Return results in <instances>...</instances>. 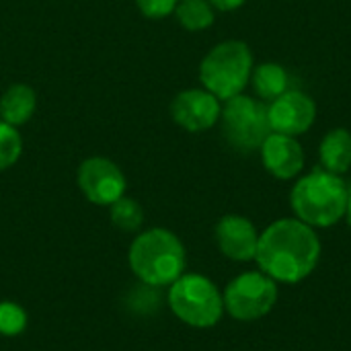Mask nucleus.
<instances>
[{
	"label": "nucleus",
	"mask_w": 351,
	"mask_h": 351,
	"mask_svg": "<svg viewBox=\"0 0 351 351\" xmlns=\"http://www.w3.org/2000/svg\"><path fill=\"white\" fill-rule=\"evenodd\" d=\"M323 245L319 232L298 218H280L259 234L257 267L278 284H300L321 263Z\"/></svg>",
	"instance_id": "obj_1"
},
{
	"label": "nucleus",
	"mask_w": 351,
	"mask_h": 351,
	"mask_svg": "<svg viewBox=\"0 0 351 351\" xmlns=\"http://www.w3.org/2000/svg\"><path fill=\"white\" fill-rule=\"evenodd\" d=\"M351 189L341 175L317 167L294 179L290 208L294 218L315 230H325L343 220Z\"/></svg>",
	"instance_id": "obj_2"
},
{
	"label": "nucleus",
	"mask_w": 351,
	"mask_h": 351,
	"mask_svg": "<svg viewBox=\"0 0 351 351\" xmlns=\"http://www.w3.org/2000/svg\"><path fill=\"white\" fill-rule=\"evenodd\" d=\"M128 261L144 286L165 288L185 274L187 251L173 230L148 228L134 239Z\"/></svg>",
	"instance_id": "obj_3"
},
{
	"label": "nucleus",
	"mask_w": 351,
	"mask_h": 351,
	"mask_svg": "<svg viewBox=\"0 0 351 351\" xmlns=\"http://www.w3.org/2000/svg\"><path fill=\"white\" fill-rule=\"evenodd\" d=\"M255 56L249 43L226 39L216 43L199 64V82L222 103L249 88Z\"/></svg>",
	"instance_id": "obj_4"
},
{
	"label": "nucleus",
	"mask_w": 351,
	"mask_h": 351,
	"mask_svg": "<svg viewBox=\"0 0 351 351\" xmlns=\"http://www.w3.org/2000/svg\"><path fill=\"white\" fill-rule=\"evenodd\" d=\"M167 302L173 315L193 329H212L224 317L222 290L202 274H183L175 280Z\"/></svg>",
	"instance_id": "obj_5"
},
{
	"label": "nucleus",
	"mask_w": 351,
	"mask_h": 351,
	"mask_svg": "<svg viewBox=\"0 0 351 351\" xmlns=\"http://www.w3.org/2000/svg\"><path fill=\"white\" fill-rule=\"evenodd\" d=\"M220 128L224 140L232 150L241 154L259 152L263 140L271 134L267 119V103L247 93L224 101Z\"/></svg>",
	"instance_id": "obj_6"
},
{
	"label": "nucleus",
	"mask_w": 351,
	"mask_h": 351,
	"mask_svg": "<svg viewBox=\"0 0 351 351\" xmlns=\"http://www.w3.org/2000/svg\"><path fill=\"white\" fill-rule=\"evenodd\" d=\"M224 313L241 323H255L265 319L278 304V282L265 276L261 269L243 271L232 278L224 292Z\"/></svg>",
	"instance_id": "obj_7"
},
{
	"label": "nucleus",
	"mask_w": 351,
	"mask_h": 351,
	"mask_svg": "<svg viewBox=\"0 0 351 351\" xmlns=\"http://www.w3.org/2000/svg\"><path fill=\"white\" fill-rule=\"evenodd\" d=\"M76 183L82 195L95 206H111L125 195L128 181L123 171L105 156H90L80 162Z\"/></svg>",
	"instance_id": "obj_8"
},
{
	"label": "nucleus",
	"mask_w": 351,
	"mask_h": 351,
	"mask_svg": "<svg viewBox=\"0 0 351 351\" xmlns=\"http://www.w3.org/2000/svg\"><path fill=\"white\" fill-rule=\"evenodd\" d=\"M317 101L298 88H288L284 95L267 103L269 128L276 134L300 138L311 132L317 121Z\"/></svg>",
	"instance_id": "obj_9"
},
{
	"label": "nucleus",
	"mask_w": 351,
	"mask_h": 351,
	"mask_svg": "<svg viewBox=\"0 0 351 351\" xmlns=\"http://www.w3.org/2000/svg\"><path fill=\"white\" fill-rule=\"evenodd\" d=\"M222 115V101L214 97L210 90L202 88H185L181 90L171 103V117L173 121L189 132L202 134L212 130L220 123Z\"/></svg>",
	"instance_id": "obj_10"
},
{
	"label": "nucleus",
	"mask_w": 351,
	"mask_h": 351,
	"mask_svg": "<svg viewBox=\"0 0 351 351\" xmlns=\"http://www.w3.org/2000/svg\"><path fill=\"white\" fill-rule=\"evenodd\" d=\"M261 230L255 222L241 214H226L216 222L214 239L220 253L237 263L255 261Z\"/></svg>",
	"instance_id": "obj_11"
},
{
	"label": "nucleus",
	"mask_w": 351,
	"mask_h": 351,
	"mask_svg": "<svg viewBox=\"0 0 351 351\" xmlns=\"http://www.w3.org/2000/svg\"><path fill=\"white\" fill-rule=\"evenodd\" d=\"M259 158L263 169L278 181H294L304 173L306 152L300 144V138L284 136L271 132L261 148Z\"/></svg>",
	"instance_id": "obj_12"
},
{
	"label": "nucleus",
	"mask_w": 351,
	"mask_h": 351,
	"mask_svg": "<svg viewBox=\"0 0 351 351\" xmlns=\"http://www.w3.org/2000/svg\"><path fill=\"white\" fill-rule=\"evenodd\" d=\"M319 162L325 171L346 175L351 169V132L348 128L329 130L319 142Z\"/></svg>",
	"instance_id": "obj_13"
},
{
	"label": "nucleus",
	"mask_w": 351,
	"mask_h": 351,
	"mask_svg": "<svg viewBox=\"0 0 351 351\" xmlns=\"http://www.w3.org/2000/svg\"><path fill=\"white\" fill-rule=\"evenodd\" d=\"M37 107V95L29 84L16 82L10 84L0 97V119L8 125H23L27 123Z\"/></svg>",
	"instance_id": "obj_14"
},
{
	"label": "nucleus",
	"mask_w": 351,
	"mask_h": 351,
	"mask_svg": "<svg viewBox=\"0 0 351 351\" xmlns=\"http://www.w3.org/2000/svg\"><path fill=\"white\" fill-rule=\"evenodd\" d=\"M249 86L253 88V97L269 103L290 88V72L280 62L255 64Z\"/></svg>",
	"instance_id": "obj_15"
},
{
	"label": "nucleus",
	"mask_w": 351,
	"mask_h": 351,
	"mask_svg": "<svg viewBox=\"0 0 351 351\" xmlns=\"http://www.w3.org/2000/svg\"><path fill=\"white\" fill-rule=\"evenodd\" d=\"M173 14L177 23L191 33L206 31L216 21V8L208 0H179Z\"/></svg>",
	"instance_id": "obj_16"
},
{
	"label": "nucleus",
	"mask_w": 351,
	"mask_h": 351,
	"mask_svg": "<svg viewBox=\"0 0 351 351\" xmlns=\"http://www.w3.org/2000/svg\"><path fill=\"white\" fill-rule=\"evenodd\" d=\"M109 218L115 228L123 232H136L144 222V210L136 199L123 195L109 206Z\"/></svg>",
	"instance_id": "obj_17"
},
{
	"label": "nucleus",
	"mask_w": 351,
	"mask_h": 351,
	"mask_svg": "<svg viewBox=\"0 0 351 351\" xmlns=\"http://www.w3.org/2000/svg\"><path fill=\"white\" fill-rule=\"evenodd\" d=\"M23 152V138L14 125L0 119V173L16 165Z\"/></svg>",
	"instance_id": "obj_18"
},
{
	"label": "nucleus",
	"mask_w": 351,
	"mask_h": 351,
	"mask_svg": "<svg viewBox=\"0 0 351 351\" xmlns=\"http://www.w3.org/2000/svg\"><path fill=\"white\" fill-rule=\"evenodd\" d=\"M27 327V313L21 304L4 300L0 302V335L16 337Z\"/></svg>",
	"instance_id": "obj_19"
},
{
	"label": "nucleus",
	"mask_w": 351,
	"mask_h": 351,
	"mask_svg": "<svg viewBox=\"0 0 351 351\" xmlns=\"http://www.w3.org/2000/svg\"><path fill=\"white\" fill-rule=\"evenodd\" d=\"M136 4H138L140 12L146 19L158 21V19H165V16L173 14L179 0H136Z\"/></svg>",
	"instance_id": "obj_20"
},
{
	"label": "nucleus",
	"mask_w": 351,
	"mask_h": 351,
	"mask_svg": "<svg viewBox=\"0 0 351 351\" xmlns=\"http://www.w3.org/2000/svg\"><path fill=\"white\" fill-rule=\"evenodd\" d=\"M208 2L220 12H232L237 8H241L247 0H208Z\"/></svg>",
	"instance_id": "obj_21"
},
{
	"label": "nucleus",
	"mask_w": 351,
	"mask_h": 351,
	"mask_svg": "<svg viewBox=\"0 0 351 351\" xmlns=\"http://www.w3.org/2000/svg\"><path fill=\"white\" fill-rule=\"evenodd\" d=\"M343 220H346V224L350 226V230H351V193H350V202H348V208H346V216H343Z\"/></svg>",
	"instance_id": "obj_22"
}]
</instances>
